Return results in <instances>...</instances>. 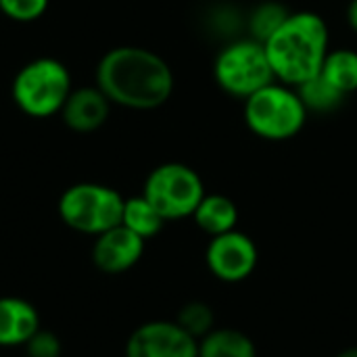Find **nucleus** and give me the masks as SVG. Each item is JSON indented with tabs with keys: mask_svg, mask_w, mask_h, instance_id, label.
I'll list each match as a JSON object with an SVG mask.
<instances>
[{
	"mask_svg": "<svg viewBox=\"0 0 357 357\" xmlns=\"http://www.w3.org/2000/svg\"><path fill=\"white\" fill-rule=\"evenodd\" d=\"M96 86L119 107L151 111L169 100L174 73L165 59L149 48L117 46L100 59Z\"/></svg>",
	"mask_w": 357,
	"mask_h": 357,
	"instance_id": "obj_1",
	"label": "nucleus"
},
{
	"mask_svg": "<svg viewBox=\"0 0 357 357\" xmlns=\"http://www.w3.org/2000/svg\"><path fill=\"white\" fill-rule=\"evenodd\" d=\"M144 253V238L128 230L126 226H115L96 236L92 247V261L105 274H121L134 268Z\"/></svg>",
	"mask_w": 357,
	"mask_h": 357,
	"instance_id": "obj_10",
	"label": "nucleus"
},
{
	"mask_svg": "<svg viewBox=\"0 0 357 357\" xmlns=\"http://www.w3.org/2000/svg\"><path fill=\"white\" fill-rule=\"evenodd\" d=\"M199 357H257L255 343L236 328H213L199 339Z\"/></svg>",
	"mask_w": 357,
	"mask_h": 357,
	"instance_id": "obj_14",
	"label": "nucleus"
},
{
	"mask_svg": "<svg viewBox=\"0 0 357 357\" xmlns=\"http://www.w3.org/2000/svg\"><path fill=\"white\" fill-rule=\"evenodd\" d=\"M163 224H165V220L144 199V195L126 199L123 215H121V226H126L128 230H132L134 234H138L140 238L146 241V238H153L155 234H159Z\"/></svg>",
	"mask_w": 357,
	"mask_h": 357,
	"instance_id": "obj_16",
	"label": "nucleus"
},
{
	"mask_svg": "<svg viewBox=\"0 0 357 357\" xmlns=\"http://www.w3.org/2000/svg\"><path fill=\"white\" fill-rule=\"evenodd\" d=\"M213 79L220 90L241 100L276 82L266 46L253 38L234 40L218 52Z\"/></svg>",
	"mask_w": 357,
	"mask_h": 357,
	"instance_id": "obj_5",
	"label": "nucleus"
},
{
	"mask_svg": "<svg viewBox=\"0 0 357 357\" xmlns=\"http://www.w3.org/2000/svg\"><path fill=\"white\" fill-rule=\"evenodd\" d=\"M192 218H195L197 226L205 234L218 236V234L236 230V224H238V207L226 195H218V192L207 195L205 192V197L201 199V203L195 209Z\"/></svg>",
	"mask_w": 357,
	"mask_h": 357,
	"instance_id": "obj_13",
	"label": "nucleus"
},
{
	"mask_svg": "<svg viewBox=\"0 0 357 357\" xmlns=\"http://www.w3.org/2000/svg\"><path fill=\"white\" fill-rule=\"evenodd\" d=\"M297 94L301 96L305 109L310 113H333L337 111L343 102H345V94L339 92L322 73L310 77L307 82L299 84L297 88Z\"/></svg>",
	"mask_w": 357,
	"mask_h": 357,
	"instance_id": "obj_17",
	"label": "nucleus"
},
{
	"mask_svg": "<svg viewBox=\"0 0 357 357\" xmlns=\"http://www.w3.org/2000/svg\"><path fill=\"white\" fill-rule=\"evenodd\" d=\"M126 357H199V341L176 320H153L130 335Z\"/></svg>",
	"mask_w": 357,
	"mask_h": 357,
	"instance_id": "obj_9",
	"label": "nucleus"
},
{
	"mask_svg": "<svg viewBox=\"0 0 357 357\" xmlns=\"http://www.w3.org/2000/svg\"><path fill=\"white\" fill-rule=\"evenodd\" d=\"M126 199L111 186L79 182L59 199V215L75 232L98 236L121 224Z\"/></svg>",
	"mask_w": 357,
	"mask_h": 357,
	"instance_id": "obj_6",
	"label": "nucleus"
},
{
	"mask_svg": "<svg viewBox=\"0 0 357 357\" xmlns=\"http://www.w3.org/2000/svg\"><path fill=\"white\" fill-rule=\"evenodd\" d=\"M40 331L38 310L21 297H0V347L25 345Z\"/></svg>",
	"mask_w": 357,
	"mask_h": 357,
	"instance_id": "obj_12",
	"label": "nucleus"
},
{
	"mask_svg": "<svg viewBox=\"0 0 357 357\" xmlns=\"http://www.w3.org/2000/svg\"><path fill=\"white\" fill-rule=\"evenodd\" d=\"M259 251L253 238L241 230H230L218 236H211L205 261L209 272L222 282H243L257 268Z\"/></svg>",
	"mask_w": 357,
	"mask_h": 357,
	"instance_id": "obj_8",
	"label": "nucleus"
},
{
	"mask_svg": "<svg viewBox=\"0 0 357 357\" xmlns=\"http://www.w3.org/2000/svg\"><path fill=\"white\" fill-rule=\"evenodd\" d=\"M345 96L357 92V52L351 48L328 50L320 71Z\"/></svg>",
	"mask_w": 357,
	"mask_h": 357,
	"instance_id": "obj_15",
	"label": "nucleus"
},
{
	"mask_svg": "<svg viewBox=\"0 0 357 357\" xmlns=\"http://www.w3.org/2000/svg\"><path fill=\"white\" fill-rule=\"evenodd\" d=\"M71 94L69 69L56 59H36L23 65L13 79V100L29 117L61 113Z\"/></svg>",
	"mask_w": 357,
	"mask_h": 357,
	"instance_id": "obj_4",
	"label": "nucleus"
},
{
	"mask_svg": "<svg viewBox=\"0 0 357 357\" xmlns=\"http://www.w3.org/2000/svg\"><path fill=\"white\" fill-rule=\"evenodd\" d=\"M142 195L161 213V218L169 222L192 218L205 197V186L201 176L190 165L172 161L157 165L146 176Z\"/></svg>",
	"mask_w": 357,
	"mask_h": 357,
	"instance_id": "obj_7",
	"label": "nucleus"
},
{
	"mask_svg": "<svg viewBox=\"0 0 357 357\" xmlns=\"http://www.w3.org/2000/svg\"><path fill=\"white\" fill-rule=\"evenodd\" d=\"M247 128L261 140L284 142L295 138L307 123L310 111L293 86L272 82L243 100Z\"/></svg>",
	"mask_w": 357,
	"mask_h": 357,
	"instance_id": "obj_3",
	"label": "nucleus"
},
{
	"mask_svg": "<svg viewBox=\"0 0 357 357\" xmlns=\"http://www.w3.org/2000/svg\"><path fill=\"white\" fill-rule=\"evenodd\" d=\"M109 109H111V100L102 94L98 86L82 88V90H71V94L67 96L61 109V117L69 130L77 134H90L107 121Z\"/></svg>",
	"mask_w": 357,
	"mask_h": 357,
	"instance_id": "obj_11",
	"label": "nucleus"
},
{
	"mask_svg": "<svg viewBox=\"0 0 357 357\" xmlns=\"http://www.w3.org/2000/svg\"><path fill=\"white\" fill-rule=\"evenodd\" d=\"M23 347H25L29 357H61V354H63L61 339L54 333L42 331V328Z\"/></svg>",
	"mask_w": 357,
	"mask_h": 357,
	"instance_id": "obj_21",
	"label": "nucleus"
},
{
	"mask_svg": "<svg viewBox=\"0 0 357 357\" xmlns=\"http://www.w3.org/2000/svg\"><path fill=\"white\" fill-rule=\"evenodd\" d=\"M291 17V10L278 2V0H264L259 2L247 17V29H249V38L257 40V42H268L282 25L284 21Z\"/></svg>",
	"mask_w": 357,
	"mask_h": 357,
	"instance_id": "obj_18",
	"label": "nucleus"
},
{
	"mask_svg": "<svg viewBox=\"0 0 357 357\" xmlns=\"http://www.w3.org/2000/svg\"><path fill=\"white\" fill-rule=\"evenodd\" d=\"M264 46L276 82L297 88L322 71L331 50L328 25L314 10H297Z\"/></svg>",
	"mask_w": 357,
	"mask_h": 357,
	"instance_id": "obj_2",
	"label": "nucleus"
},
{
	"mask_svg": "<svg viewBox=\"0 0 357 357\" xmlns=\"http://www.w3.org/2000/svg\"><path fill=\"white\" fill-rule=\"evenodd\" d=\"M337 357H357V347H349V349L341 351Z\"/></svg>",
	"mask_w": 357,
	"mask_h": 357,
	"instance_id": "obj_23",
	"label": "nucleus"
},
{
	"mask_svg": "<svg viewBox=\"0 0 357 357\" xmlns=\"http://www.w3.org/2000/svg\"><path fill=\"white\" fill-rule=\"evenodd\" d=\"M48 8V0H0V10L13 21H36Z\"/></svg>",
	"mask_w": 357,
	"mask_h": 357,
	"instance_id": "obj_20",
	"label": "nucleus"
},
{
	"mask_svg": "<svg viewBox=\"0 0 357 357\" xmlns=\"http://www.w3.org/2000/svg\"><path fill=\"white\" fill-rule=\"evenodd\" d=\"M176 322H178L190 337H195L197 341L203 339L205 335H209V333L215 328L213 310H211L207 303H203V301H190V303H186V305L178 312Z\"/></svg>",
	"mask_w": 357,
	"mask_h": 357,
	"instance_id": "obj_19",
	"label": "nucleus"
},
{
	"mask_svg": "<svg viewBox=\"0 0 357 357\" xmlns=\"http://www.w3.org/2000/svg\"><path fill=\"white\" fill-rule=\"evenodd\" d=\"M347 23L357 33V0H349L347 4Z\"/></svg>",
	"mask_w": 357,
	"mask_h": 357,
	"instance_id": "obj_22",
	"label": "nucleus"
}]
</instances>
